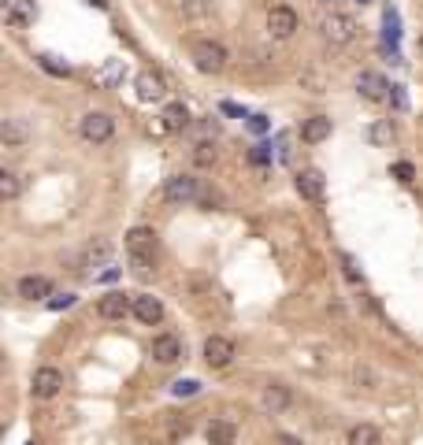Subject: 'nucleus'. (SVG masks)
Listing matches in <instances>:
<instances>
[{"instance_id": "nucleus-21", "label": "nucleus", "mask_w": 423, "mask_h": 445, "mask_svg": "<svg viewBox=\"0 0 423 445\" xmlns=\"http://www.w3.org/2000/svg\"><path fill=\"white\" fill-rule=\"evenodd\" d=\"M234 423H227V420H212L208 423V431H205V438L208 445H234Z\"/></svg>"}, {"instance_id": "nucleus-18", "label": "nucleus", "mask_w": 423, "mask_h": 445, "mask_svg": "<svg viewBox=\"0 0 423 445\" xmlns=\"http://www.w3.org/2000/svg\"><path fill=\"white\" fill-rule=\"evenodd\" d=\"M0 138H4L8 149H19V145L30 141V126L19 115H12V119H4V126H0Z\"/></svg>"}, {"instance_id": "nucleus-10", "label": "nucleus", "mask_w": 423, "mask_h": 445, "mask_svg": "<svg viewBox=\"0 0 423 445\" xmlns=\"http://www.w3.org/2000/svg\"><path fill=\"white\" fill-rule=\"evenodd\" d=\"M386 89H393V86L379 75V71H361V75H356V93H361L364 101H386Z\"/></svg>"}, {"instance_id": "nucleus-5", "label": "nucleus", "mask_w": 423, "mask_h": 445, "mask_svg": "<svg viewBox=\"0 0 423 445\" xmlns=\"http://www.w3.org/2000/svg\"><path fill=\"white\" fill-rule=\"evenodd\" d=\"M163 197H168L171 204H193L201 197V182L193 175H174V178H168V186H163Z\"/></svg>"}, {"instance_id": "nucleus-24", "label": "nucleus", "mask_w": 423, "mask_h": 445, "mask_svg": "<svg viewBox=\"0 0 423 445\" xmlns=\"http://www.w3.org/2000/svg\"><path fill=\"white\" fill-rule=\"evenodd\" d=\"M349 445H382V438L371 423H356L353 431H349Z\"/></svg>"}, {"instance_id": "nucleus-31", "label": "nucleus", "mask_w": 423, "mask_h": 445, "mask_svg": "<svg viewBox=\"0 0 423 445\" xmlns=\"http://www.w3.org/2000/svg\"><path fill=\"white\" fill-rule=\"evenodd\" d=\"M71 304H75V297H71V293H60V297H52V301H49L52 312H63V308H71Z\"/></svg>"}, {"instance_id": "nucleus-29", "label": "nucleus", "mask_w": 423, "mask_h": 445, "mask_svg": "<svg viewBox=\"0 0 423 445\" xmlns=\"http://www.w3.org/2000/svg\"><path fill=\"white\" fill-rule=\"evenodd\" d=\"M371 141H379V145L393 141V126H390V123H379V126H371Z\"/></svg>"}, {"instance_id": "nucleus-7", "label": "nucleus", "mask_w": 423, "mask_h": 445, "mask_svg": "<svg viewBox=\"0 0 423 445\" xmlns=\"http://www.w3.org/2000/svg\"><path fill=\"white\" fill-rule=\"evenodd\" d=\"M126 312H134V297H126V293H119V289H112V293H104L97 301V315L100 320H126Z\"/></svg>"}, {"instance_id": "nucleus-26", "label": "nucleus", "mask_w": 423, "mask_h": 445, "mask_svg": "<svg viewBox=\"0 0 423 445\" xmlns=\"http://www.w3.org/2000/svg\"><path fill=\"white\" fill-rule=\"evenodd\" d=\"M19 175H15V171H0V197H4V201H15V197H19Z\"/></svg>"}, {"instance_id": "nucleus-16", "label": "nucleus", "mask_w": 423, "mask_h": 445, "mask_svg": "<svg viewBox=\"0 0 423 445\" xmlns=\"http://www.w3.org/2000/svg\"><path fill=\"white\" fill-rule=\"evenodd\" d=\"M290 401H293L290 386H282V383H268V386H264V397H260V405L268 408L271 416H275V412H286V408H290Z\"/></svg>"}, {"instance_id": "nucleus-34", "label": "nucleus", "mask_w": 423, "mask_h": 445, "mask_svg": "<svg viewBox=\"0 0 423 445\" xmlns=\"http://www.w3.org/2000/svg\"><path fill=\"white\" fill-rule=\"evenodd\" d=\"M249 126H253L256 134H260V130H268V123H264V115H253V119H249Z\"/></svg>"}, {"instance_id": "nucleus-8", "label": "nucleus", "mask_w": 423, "mask_h": 445, "mask_svg": "<svg viewBox=\"0 0 423 445\" xmlns=\"http://www.w3.org/2000/svg\"><path fill=\"white\" fill-rule=\"evenodd\" d=\"M234 360V341L223 338V334H212L205 341V364L208 368H227Z\"/></svg>"}, {"instance_id": "nucleus-11", "label": "nucleus", "mask_w": 423, "mask_h": 445, "mask_svg": "<svg viewBox=\"0 0 423 445\" xmlns=\"http://www.w3.org/2000/svg\"><path fill=\"white\" fill-rule=\"evenodd\" d=\"M149 352H152L156 364H174V360L182 357V341L174 338V334H156L152 345H149Z\"/></svg>"}, {"instance_id": "nucleus-32", "label": "nucleus", "mask_w": 423, "mask_h": 445, "mask_svg": "<svg viewBox=\"0 0 423 445\" xmlns=\"http://www.w3.org/2000/svg\"><path fill=\"white\" fill-rule=\"evenodd\" d=\"M393 175H398L401 182H412V175H416V171H412V163H393Z\"/></svg>"}, {"instance_id": "nucleus-14", "label": "nucleus", "mask_w": 423, "mask_h": 445, "mask_svg": "<svg viewBox=\"0 0 423 445\" xmlns=\"http://www.w3.org/2000/svg\"><path fill=\"white\" fill-rule=\"evenodd\" d=\"M134 315H137V323L156 326V323L163 320V304L156 301V297H149V293H137L134 297Z\"/></svg>"}, {"instance_id": "nucleus-37", "label": "nucleus", "mask_w": 423, "mask_h": 445, "mask_svg": "<svg viewBox=\"0 0 423 445\" xmlns=\"http://www.w3.org/2000/svg\"><path fill=\"white\" fill-rule=\"evenodd\" d=\"M0 4H4V8H12V4H15V0H0Z\"/></svg>"}, {"instance_id": "nucleus-4", "label": "nucleus", "mask_w": 423, "mask_h": 445, "mask_svg": "<svg viewBox=\"0 0 423 445\" xmlns=\"http://www.w3.org/2000/svg\"><path fill=\"white\" fill-rule=\"evenodd\" d=\"M323 38L342 49V45H349L356 38V23L349 19V15H342V12H330V15H323Z\"/></svg>"}, {"instance_id": "nucleus-38", "label": "nucleus", "mask_w": 423, "mask_h": 445, "mask_svg": "<svg viewBox=\"0 0 423 445\" xmlns=\"http://www.w3.org/2000/svg\"><path fill=\"white\" fill-rule=\"evenodd\" d=\"M420 52H423V34H420Z\"/></svg>"}, {"instance_id": "nucleus-15", "label": "nucleus", "mask_w": 423, "mask_h": 445, "mask_svg": "<svg viewBox=\"0 0 423 445\" xmlns=\"http://www.w3.org/2000/svg\"><path fill=\"white\" fill-rule=\"evenodd\" d=\"M15 289H19L23 301H45V297L52 293V282H49L45 275H23Z\"/></svg>"}, {"instance_id": "nucleus-3", "label": "nucleus", "mask_w": 423, "mask_h": 445, "mask_svg": "<svg viewBox=\"0 0 423 445\" xmlns=\"http://www.w3.org/2000/svg\"><path fill=\"white\" fill-rule=\"evenodd\" d=\"M82 138L86 141H93V145H104V141H112V134H115V119L108 112H89L86 119H82Z\"/></svg>"}, {"instance_id": "nucleus-20", "label": "nucleus", "mask_w": 423, "mask_h": 445, "mask_svg": "<svg viewBox=\"0 0 423 445\" xmlns=\"http://www.w3.org/2000/svg\"><path fill=\"white\" fill-rule=\"evenodd\" d=\"M330 130H334V126H330V119L327 115H312V119L301 126V138H305L308 145H319V141H327L330 138Z\"/></svg>"}, {"instance_id": "nucleus-9", "label": "nucleus", "mask_w": 423, "mask_h": 445, "mask_svg": "<svg viewBox=\"0 0 423 445\" xmlns=\"http://www.w3.org/2000/svg\"><path fill=\"white\" fill-rule=\"evenodd\" d=\"M60 389H63V375L56 368H38L34 371V397H38V401H52Z\"/></svg>"}, {"instance_id": "nucleus-23", "label": "nucleus", "mask_w": 423, "mask_h": 445, "mask_svg": "<svg viewBox=\"0 0 423 445\" xmlns=\"http://www.w3.org/2000/svg\"><path fill=\"white\" fill-rule=\"evenodd\" d=\"M126 78V67H123V60H108L104 67L97 71V86H119V82Z\"/></svg>"}, {"instance_id": "nucleus-30", "label": "nucleus", "mask_w": 423, "mask_h": 445, "mask_svg": "<svg viewBox=\"0 0 423 445\" xmlns=\"http://www.w3.org/2000/svg\"><path fill=\"white\" fill-rule=\"evenodd\" d=\"M197 204H201V208H216V204H223V197H219V193H208V189H201Z\"/></svg>"}, {"instance_id": "nucleus-25", "label": "nucleus", "mask_w": 423, "mask_h": 445, "mask_svg": "<svg viewBox=\"0 0 423 445\" xmlns=\"http://www.w3.org/2000/svg\"><path fill=\"white\" fill-rule=\"evenodd\" d=\"M163 126H168V130H186V126H190V112L182 104H168V108H163Z\"/></svg>"}, {"instance_id": "nucleus-6", "label": "nucleus", "mask_w": 423, "mask_h": 445, "mask_svg": "<svg viewBox=\"0 0 423 445\" xmlns=\"http://www.w3.org/2000/svg\"><path fill=\"white\" fill-rule=\"evenodd\" d=\"M268 34L271 38H279V41H286L297 34V12L286 4H279V8H271L268 12Z\"/></svg>"}, {"instance_id": "nucleus-22", "label": "nucleus", "mask_w": 423, "mask_h": 445, "mask_svg": "<svg viewBox=\"0 0 423 445\" xmlns=\"http://www.w3.org/2000/svg\"><path fill=\"white\" fill-rule=\"evenodd\" d=\"M179 15L190 23H205L212 15V0H179Z\"/></svg>"}, {"instance_id": "nucleus-35", "label": "nucleus", "mask_w": 423, "mask_h": 445, "mask_svg": "<svg viewBox=\"0 0 423 445\" xmlns=\"http://www.w3.org/2000/svg\"><path fill=\"white\" fill-rule=\"evenodd\" d=\"M279 445H301V442L293 438V434H279Z\"/></svg>"}, {"instance_id": "nucleus-19", "label": "nucleus", "mask_w": 423, "mask_h": 445, "mask_svg": "<svg viewBox=\"0 0 423 445\" xmlns=\"http://www.w3.org/2000/svg\"><path fill=\"white\" fill-rule=\"evenodd\" d=\"M163 93H168V86H163V78L156 71H141L137 75V97L141 101H160Z\"/></svg>"}, {"instance_id": "nucleus-28", "label": "nucleus", "mask_w": 423, "mask_h": 445, "mask_svg": "<svg viewBox=\"0 0 423 445\" xmlns=\"http://www.w3.org/2000/svg\"><path fill=\"white\" fill-rule=\"evenodd\" d=\"M171 389H174V397H193V394H201V383L197 378H179Z\"/></svg>"}, {"instance_id": "nucleus-27", "label": "nucleus", "mask_w": 423, "mask_h": 445, "mask_svg": "<svg viewBox=\"0 0 423 445\" xmlns=\"http://www.w3.org/2000/svg\"><path fill=\"white\" fill-rule=\"evenodd\" d=\"M193 163L212 167V163H216V145H212V141H197V149H193Z\"/></svg>"}, {"instance_id": "nucleus-2", "label": "nucleus", "mask_w": 423, "mask_h": 445, "mask_svg": "<svg viewBox=\"0 0 423 445\" xmlns=\"http://www.w3.org/2000/svg\"><path fill=\"white\" fill-rule=\"evenodd\" d=\"M190 56H193V63H197V71H205V75H219V71L227 67V49L219 41H212V38H205V41H193V49H190Z\"/></svg>"}, {"instance_id": "nucleus-12", "label": "nucleus", "mask_w": 423, "mask_h": 445, "mask_svg": "<svg viewBox=\"0 0 423 445\" xmlns=\"http://www.w3.org/2000/svg\"><path fill=\"white\" fill-rule=\"evenodd\" d=\"M112 241L108 238H93L86 245V249H82V256H78V263H82V271H89V267H100V263H108L112 260Z\"/></svg>"}, {"instance_id": "nucleus-1", "label": "nucleus", "mask_w": 423, "mask_h": 445, "mask_svg": "<svg viewBox=\"0 0 423 445\" xmlns=\"http://www.w3.org/2000/svg\"><path fill=\"white\" fill-rule=\"evenodd\" d=\"M126 252H130V263L137 275H149L152 256H156V230L152 226H134L126 234Z\"/></svg>"}, {"instance_id": "nucleus-33", "label": "nucleus", "mask_w": 423, "mask_h": 445, "mask_svg": "<svg viewBox=\"0 0 423 445\" xmlns=\"http://www.w3.org/2000/svg\"><path fill=\"white\" fill-rule=\"evenodd\" d=\"M268 160H271V152L264 149V145H256V149H253V163H268Z\"/></svg>"}, {"instance_id": "nucleus-17", "label": "nucleus", "mask_w": 423, "mask_h": 445, "mask_svg": "<svg viewBox=\"0 0 423 445\" xmlns=\"http://www.w3.org/2000/svg\"><path fill=\"white\" fill-rule=\"evenodd\" d=\"M4 19H8L12 30H23V26H30L34 19H38V4H34V0H15V4L4 12Z\"/></svg>"}, {"instance_id": "nucleus-13", "label": "nucleus", "mask_w": 423, "mask_h": 445, "mask_svg": "<svg viewBox=\"0 0 423 445\" xmlns=\"http://www.w3.org/2000/svg\"><path fill=\"white\" fill-rule=\"evenodd\" d=\"M297 193L305 197V201L319 204V201H323V175H319L316 167H305L297 175Z\"/></svg>"}, {"instance_id": "nucleus-36", "label": "nucleus", "mask_w": 423, "mask_h": 445, "mask_svg": "<svg viewBox=\"0 0 423 445\" xmlns=\"http://www.w3.org/2000/svg\"><path fill=\"white\" fill-rule=\"evenodd\" d=\"M89 4H97V8H108V0H89Z\"/></svg>"}]
</instances>
